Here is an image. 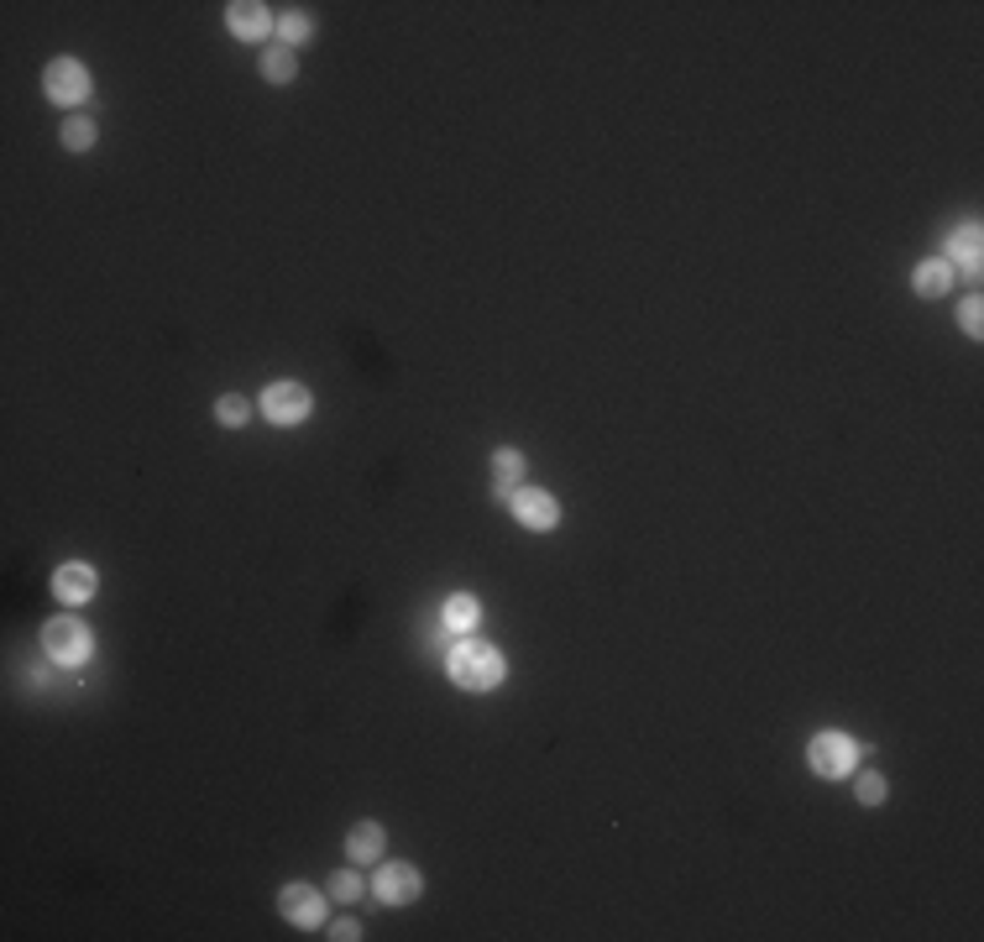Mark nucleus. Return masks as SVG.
<instances>
[{"instance_id":"nucleus-19","label":"nucleus","mask_w":984,"mask_h":942,"mask_svg":"<svg viewBox=\"0 0 984 942\" xmlns=\"http://www.w3.org/2000/svg\"><path fill=\"white\" fill-rule=\"evenodd\" d=\"M278 37H283V48H298V42H309V37H315V22H309V16H298V11H283Z\"/></svg>"},{"instance_id":"nucleus-15","label":"nucleus","mask_w":984,"mask_h":942,"mask_svg":"<svg viewBox=\"0 0 984 942\" xmlns=\"http://www.w3.org/2000/svg\"><path fill=\"white\" fill-rule=\"evenodd\" d=\"M911 283H917V294H922V298H943L948 289H954V267L943 263V257H932V263L917 267V278H911Z\"/></svg>"},{"instance_id":"nucleus-5","label":"nucleus","mask_w":984,"mask_h":942,"mask_svg":"<svg viewBox=\"0 0 984 942\" xmlns=\"http://www.w3.org/2000/svg\"><path fill=\"white\" fill-rule=\"evenodd\" d=\"M508 513L519 519V530H535V534H550L561 524V502L550 498L545 487H519L513 498H508Z\"/></svg>"},{"instance_id":"nucleus-3","label":"nucleus","mask_w":984,"mask_h":942,"mask_svg":"<svg viewBox=\"0 0 984 942\" xmlns=\"http://www.w3.org/2000/svg\"><path fill=\"white\" fill-rule=\"evenodd\" d=\"M42 89H48V100H53V105L79 111V105L90 100L94 79H90V68H85L79 59H53V63H48V74H42Z\"/></svg>"},{"instance_id":"nucleus-13","label":"nucleus","mask_w":984,"mask_h":942,"mask_svg":"<svg viewBox=\"0 0 984 942\" xmlns=\"http://www.w3.org/2000/svg\"><path fill=\"white\" fill-rule=\"evenodd\" d=\"M524 471H529V461H524V450H513V445H503V450H493V493H503V498H513V493L524 487Z\"/></svg>"},{"instance_id":"nucleus-2","label":"nucleus","mask_w":984,"mask_h":942,"mask_svg":"<svg viewBox=\"0 0 984 942\" xmlns=\"http://www.w3.org/2000/svg\"><path fill=\"white\" fill-rule=\"evenodd\" d=\"M806 765H812V775H822V780H843V775H854V765H859V743L848 734H817L806 743Z\"/></svg>"},{"instance_id":"nucleus-22","label":"nucleus","mask_w":984,"mask_h":942,"mask_svg":"<svg viewBox=\"0 0 984 942\" xmlns=\"http://www.w3.org/2000/svg\"><path fill=\"white\" fill-rule=\"evenodd\" d=\"M980 304H984L980 294H969V298H963V309H958V324H963V335H974V341L984 335V309H980Z\"/></svg>"},{"instance_id":"nucleus-18","label":"nucleus","mask_w":984,"mask_h":942,"mask_svg":"<svg viewBox=\"0 0 984 942\" xmlns=\"http://www.w3.org/2000/svg\"><path fill=\"white\" fill-rule=\"evenodd\" d=\"M215 419H220L226 430H246V419H252V404H246L241 393H220V398H215Z\"/></svg>"},{"instance_id":"nucleus-20","label":"nucleus","mask_w":984,"mask_h":942,"mask_svg":"<svg viewBox=\"0 0 984 942\" xmlns=\"http://www.w3.org/2000/svg\"><path fill=\"white\" fill-rule=\"evenodd\" d=\"M330 895H335V901H341V906H352V901H361V895H367V884H361L357 864H352V869H341V875H335V880H330Z\"/></svg>"},{"instance_id":"nucleus-9","label":"nucleus","mask_w":984,"mask_h":942,"mask_svg":"<svg viewBox=\"0 0 984 942\" xmlns=\"http://www.w3.org/2000/svg\"><path fill=\"white\" fill-rule=\"evenodd\" d=\"M226 27H231V37H241V42H263L278 22H272V11L263 5V0H231V5H226Z\"/></svg>"},{"instance_id":"nucleus-10","label":"nucleus","mask_w":984,"mask_h":942,"mask_svg":"<svg viewBox=\"0 0 984 942\" xmlns=\"http://www.w3.org/2000/svg\"><path fill=\"white\" fill-rule=\"evenodd\" d=\"M94 587H100V576H94V565H85V560H74V565H59V571H53V597L68 602V608H85V602L94 597Z\"/></svg>"},{"instance_id":"nucleus-8","label":"nucleus","mask_w":984,"mask_h":942,"mask_svg":"<svg viewBox=\"0 0 984 942\" xmlns=\"http://www.w3.org/2000/svg\"><path fill=\"white\" fill-rule=\"evenodd\" d=\"M278 912L289 916L294 927H320L325 921V895L315 884H283L278 890Z\"/></svg>"},{"instance_id":"nucleus-1","label":"nucleus","mask_w":984,"mask_h":942,"mask_svg":"<svg viewBox=\"0 0 984 942\" xmlns=\"http://www.w3.org/2000/svg\"><path fill=\"white\" fill-rule=\"evenodd\" d=\"M446 676H450V686H461V691H498L503 676H508L503 649L482 645V639H461V645L446 654Z\"/></svg>"},{"instance_id":"nucleus-6","label":"nucleus","mask_w":984,"mask_h":942,"mask_svg":"<svg viewBox=\"0 0 984 942\" xmlns=\"http://www.w3.org/2000/svg\"><path fill=\"white\" fill-rule=\"evenodd\" d=\"M309 387L304 383H268L263 387V413H268L272 424H304L309 419Z\"/></svg>"},{"instance_id":"nucleus-21","label":"nucleus","mask_w":984,"mask_h":942,"mask_svg":"<svg viewBox=\"0 0 984 942\" xmlns=\"http://www.w3.org/2000/svg\"><path fill=\"white\" fill-rule=\"evenodd\" d=\"M854 791H859V801H865V806H885V795H891V786H885V775H874V769H865V775L854 780Z\"/></svg>"},{"instance_id":"nucleus-23","label":"nucleus","mask_w":984,"mask_h":942,"mask_svg":"<svg viewBox=\"0 0 984 942\" xmlns=\"http://www.w3.org/2000/svg\"><path fill=\"white\" fill-rule=\"evenodd\" d=\"M330 938H335V942H357L361 927L352 921V916H341V921H330Z\"/></svg>"},{"instance_id":"nucleus-16","label":"nucleus","mask_w":984,"mask_h":942,"mask_svg":"<svg viewBox=\"0 0 984 942\" xmlns=\"http://www.w3.org/2000/svg\"><path fill=\"white\" fill-rule=\"evenodd\" d=\"M294 74H298L294 48H283V42H278V48L263 53V79H268V85H294Z\"/></svg>"},{"instance_id":"nucleus-4","label":"nucleus","mask_w":984,"mask_h":942,"mask_svg":"<svg viewBox=\"0 0 984 942\" xmlns=\"http://www.w3.org/2000/svg\"><path fill=\"white\" fill-rule=\"evenodd\" d=\"M42 649H48V660H59V665H85L90 660V628L74 619V613H63V619L42 623Z\"/></svg>"},{"instance_id":"nucleus-12","label":"nucleus","mask_w":984,"mask_h":942,"mask_svg":"<svg viewBox=\"0 0 984 942\" xmlns=\"http://www.w3.org/2000/svg\"><path fill=\"white\" fill-rule=\"evenodd\" d=\"M980 257H984L980 226H958L954 241H948V257H943V263H948V267H963L969 278H980Z\"/></svg>"},{"instance_id":"nucleus-17","label":"nucleus","mask_w":984,"mask_h":942,"mask_svg":"<svg viewBox=\"0 0 984 942\" xmlns=\"http://www.w3.org/2000/svg\"><path fill=\"white\" fill-rule=\"evenodd\" d=\"M94 137H100V131H94V120L90 116H68L63 120V131H59V142L68 152H90L94 148Z\"/></svg>"},{"instance_id":"nucleus-14","label":"nucleus","mask_w":984,"mask_h":942,"mask_svg":"<svg viewBox=\"0 0 984 942\" xmlns=\"http://www.w3.org/2000/svg\"><path fill=\"white\" fill-rule=\"evenodd\" d=\"M440 623H446V634H472L482 623V602L472 591H450L446 608H440Z\"/></svg>"},{"instance_id":"nucleus-11","label":"nucleus","mask_w":984,"mask_h":942,"mask_svg":"<svg viewBox=\"0 0 984 942\" xmlns=\"http://www.w3.org/2000/svg\"><path fill=\"white\" fill-rule=\"evenodd\" d=\"M383 849H388V832H383V823H357L352 832H346V864H378L383 858Z\"/></svg>"},{"instance_id":"nucleus-7","label":"nucleus","mask_w":984,"mask_h":942,"mask_svg":"<svg viewBox=\"0 0 984 942\" xmlns=\"http://www.w3.org/2000/svg\"><path fill=\"white\" fill-rule=\"evenodd\" d=\"M372 890H378V901H383V906H414L419 890H424V880H419L414 864H383V869H378V880H372Z\"/></svg>"}]
</instances>
